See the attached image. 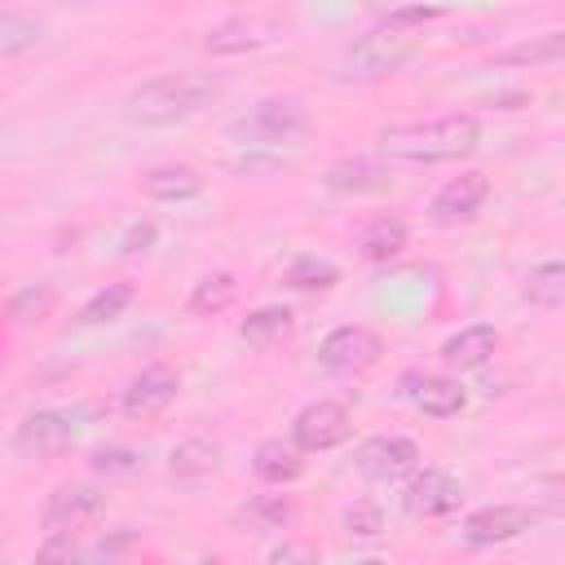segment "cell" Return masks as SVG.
I'll use <instances>...</instances> for the list:
<instances>
[{"label": "cell", "mask_w": 565, "mask_h": 565, "mask_svg": "<svg viewBox=\"0 0 565 565\" xmlns=\"http://www.w3.org/2000/svg\"><path fill=\"white\" fill-rule=\"evenodd\" d=\"M106 512V494L102 490H93V486H57L53 494H49V503H44V525L57 534H66V530H79V525H88V521H97Z\"/></svg>", "instance_id": "cell-14"}, {"label": "cell", "mask_w": 565, "mask_h": 565, "mask_svg": "<svg viewBox=\"0 0 565 565\" xmlns=\"http://www.w3.org/2000/svg\"><path fill=\"white\" fill-rule=\"evenodd\" d=\"M415 468H419V446L411 437L380 433V437H366L358 446V472L371 477V481H402Z\"/></svg>", "instance_id": "cell-10"}, {"label": "cell", "mask_w": 565, "mask_h": 565, "mask_svg": "<svg viewBox=\"0 0 565 565\" xmlns=\"http://www.w3.org/2000/svg\"><path fill=\"white\" fill-rule=\"evenodd\" d=\"M340 282V269L331 260H318V256H296L287 265V287L296 291H327Z\"/></svg>", "instance_id": "cell-28"}, {"label": "cell", "mask_w": 565, "mask_h": 565, "mask_svg": "<svg viewBox=\"0 0 565 565\" xmlns=\"http://www.w3.org/2000/svg\"><path fill=\"white\" fill-rule=\"evenodd\" d=\"M494 349H499V331L490 322H472L441 340V362L455 371H472V366H486L494 358Z\"/></svg>", "instance_id": "cell-16"}, {"label": "cell", "mask_w": 565, "mask_h": 565, "mask_svg": "<svg viewBox=\"0 0 565 565\" xmlns=\"http://www.w3.org/2000/svg\"><path fill=\"white\" fill-rule=\"evenodd\" d=\"M296 335V313L287 309V305H260V309H252L243 322H238V340L247 344V349H278L282 340H291Z\"/></svg>", "instance_id": "cell-18"}, {"label": "cell", "mask_w": 565, "mask_h": 565, "mask_svg": "<svg viewBox=\"0 0 565 565\" xmlns=\"http://www.w3.org/2000/svg\"><path fill=\"white\" fill-rule=\"evenodd\" d=\"M137 185H141V194L154 199V203H185V199H199V194H203V177H199L190 163H159V168H146Z\"/></svg>", "instance_id": "cell-17"}, {"label": "cell", "mask_w": 565, "mask_h": 565, "mask_svg": "<svg viewBox=\"0 0 565 565\" xmlns=\"http://www.w3.org/2000/svg\"><path fill=\"white\" fill-rule=\"evenodd\" d=\"M49 305H53V291H49V287H26L22 296H13L9 313H13L18 322H31V318H44Z\"/></svg>", "instance_id": "cell-34"}, {"label": "cell", "mask_w": 565, "mask_h": 565, "mask_svg": "<svg viewBox=\"0 0 565 565\" xmlns=\"http://www.w3.org/2000/svg\"><path fill=\"white\" fill-rule=\"evenodd\" d=\"M216 468H221V446L207 441V437H185V441H177L172 455H168V472H172L177 481H203V477H212Z\"/></svg>", "instance_id": "cell-20"}, {"label": "cell", "mask_w": 565, "mask_h": 565, "mask_svg": "<svg viewBox=\"0 0 565 565\" xmlns=\"http://www.w3.org/2000/svg\"><path fill=\"white\" fill-rule=\"evenodd\" d=\"M35 565H84V552H79V543L71 539V534H49L44 543H40V552H35Z\"/></svg>", "instance_id": "cell-31"}, {"label": "cell", "mask_w": 565, "mask_h": 565, "mask_svg": "<svg viewBox=\"0 0 565 565\" xmlns=\"http://www.w3.org/2000/svg\"><path fill=\"white\" fill-rule=\"evenodd\" d=\"M349 433H353V419H349V411H344L340 402H331V397L309 402V406L296 411V419H291V446H296L300 455H305V450H331V446H340Z\"/></svg>", "instance_id": "cell-6"}, {"label": "cell", "mask_w": 565, "mask_h": 565, "mask_svg": "<svg viewBox=\"0 0 565 565\" xmlns=\"http://www.w3.org/2000/svg\"><path fill=\"white\" fill-rule=\"evenodd\" d=\"M477 141H481V124L468 110H450L415 124H388L380 132V150L402 163H446V159L472 154Z\"/></svg>", "instance_id": "cell-1"}, {"label": "cell", "mask_w": 565, "mask_h": 565, "mask_svg": "<svg viewBox=\"0 0 565 565\" xmlns=\"http://www.w3.org/2000/svg\"><path fill=\"white\" fill-rule=\"evenodd\" d=\"M177 388H181V375H177L172 366H163V362H150V366H141V371L124 384L119 411H124L128 419H154V415H163V411L172 406Z\"/></svg>", "instance_id": "cell-5"}, {"label": "cell", "mask_w": 565, "mask_h": 565, "mask_svg": "<svg viewBox=\"0 0 565 565\" xmlns=\"http://www.w3.org/2000/svg\"><path fill=\"white\" fill-rule=\"evenodd\" d=\"M44 40V18L26 13V9H9L0 13V57H18L26 49H35Z\"/></svg>", "instance_id": "cell-23"}, {"label": "cell", "mask_w": 565, "mask_h": 565, "mask_svg": "<svg viewBox=\"0 0 565 565\" xmlns=\"http://www.w3.org/2000/svg\"><path fill=\"white\" fill-rule=\"evenodd\" d=\"M486 194H490V181H486L481 172H459V177H450V181H446V185L433 194L428 216H433L437 225H459V221H472V216L481 212Z\"/></svg>", "instance_id": "cell-13"}, {"label": "cell", "mask_w": 565, "mask_h": 565, "mask_svg": "<svg viewBox=\"0 0 565 565\" xmlns=\"http://www.w3.org/2000/svg\"><path fill=\"white\" fill-rule=\"evenodd\" d=\"M362 565H384V561H362Z\"/></svg>", "instance_id": "cell-37"}, {"label": "cell", "mask_w": 565, "mask_h": 565, "mask_svg": "<svg viewBox=\"0 0 565 565\" xmlns=\"http://www.w3.org/2000/svg\"><path fill=\"white\" fill-rule=\"evenodd\" d=\"M565 53V35L561 31H547L539 40H525V44H512L508 53H499V62H516V66H543V62H556Z\"/></svg>", "instance_id": "cell-29"}, {"label": "cell", "mask_w": 565, "mask_h": 565, "mask_svg": "<svg viewBox=\"0 0 565 565\" xmlns=\"http://www.w3.org/2000/svg\"><path fill=\"white\" fill-rule=\"evenodd\" d=\"M88 468H93V472H106V477H128V472L141 468V455L128 450V446H97V450L88 455Z\"/></svg>", "instance_id": "cell-30"}, {"label": "cell", "mask_w": 565, "mask_h": 565, "mask_svg": "<svg viewBox=\"0 0 565 565\" xmlns=\"http://www.w3.org/2000/svg\"><path fill=\"white\" fill-rule=\"evenodd\" d=\"M291 516H296V503L287 494H256L238 508V521L247 530H282Z\"/></svg>", "instance_id": "cell-25"}, {"label": "cell", "mask_w": 565, "mask_h": 565, "mask_svg": "<svg viewBox=\"0 0 565 565\" xmlns=\"http://www.w3.org/2000/svg\"><path fill=\"white\" fill-rule=\"evenodd\" d=\"M225 132L238 146H296L309 132V110L300 97H260Z\"/></svg>", "instance_id": "cell-3"}, {"label": "cell", "mask_w": 565, "mask_h": 565, "mask_svg": "<svg viewBox=\"0 0 565 565\" xmlns=\"http://www.w3.org/2000/svg\"><path fill=\"white\" fill-rule=\"evenodd\" d=\"M459 499H463V486L441 468H415L402 490V503L415 516H446L459 508Z\"/></svg>", "instance_id": "cell-12"}, {"label": "cell", "mask_w": 565, "mask_h": 565, "mask_svg": "<svg viewBox=\"0 0 565 565\" xmlns=\"http://www.w3.org/2000/svg\"><path fill=\"white\" fill-rule=\"evenodd\" d=\"M344 530L358 539H375L384 530V512L375 503H353V508H344Z\"/></svg>", "instance_id": "cell-32"}, {"label": "cell", "mask_w": 565, "mask_h": 565, "mask_svg": "<svg viewBox=\"0 0 565 565\" xmlns=\"http://www.w3.org/2000/svg\"><path fill=\"white\" fill-rule=\"evenodd\" d=\"M154 238H159L154 221H132L119 247H124V256H137V252H150V247H154Z\"/></svg>", "instance_id": "cell-35"}, {"label": "cell", "mask_w": 565, "mask_h": 565, "mask_svg": "<svg viewBox=\"0 0 565 565\" xmlns=\"http://www.w3.org/2000/svg\"><path fill=\"white\" fill-rule=\"evenodd\" d=\"M525 300L539 309H561L565 305V265L561 260H543L525 274Z\"/></svg>", "instance_id": "cell-24"}, {"label": "cell", "mask_w": 565, "mask_h": 565, "mask_svg": "<svg viewBox=\"0 0 565 565\" xmlns=\"http://www.w3.org/2000/svg\"><path fill=\"white\" fill-rule=\"evenodd\" d=\"M216 93L221 84L212 75H159V79L137 84L124 97V115L132 124H181L199 115L203 106H212Z\"/></svg>", "instance_id": "cell-2"}, {"label": "cell", "mask_w": 565, "mask_h": 565, "mask_svg": "<svg viewBox=\"0 0 565 565\" xmlns=\"http://www.w3.org/2000/svg\"><path fill=\"white\" fill-rule=\"evenodd\" d=\"M234 296H238L234 274H207V278H199V282H194V291H190V313L212 318V313L230 309V305H234Z\"/></svg>", "instance_id": "cell-26"}, {"label": "cell", "mask_w": 565, "mask_h": 565, "mask_svg": "<svg viewBox=\"0 0 565 565\" xmlns=\"http://www.w3.org/2000/svg\"><path fill=\"white\" fill-rule=\"evenodd\" d=\"M415 44H419L415 31L375 22L371 31H362V35L340 53V71H344L349 79H380V75H393L397 66L411 62Z\"/></svg>", "instance_id": "cell-4"}, {"label": "cell", "mask_w": 565, "mask_h": 565, "mask_svg": "<svg viewBox=\"0 0 565 565\" xmlns=\"http://www.w3.org/2000/svg\"><path fill=\"white\" fill-rule=\"evenodd\" d=\"M252 472H256L265 486H287V481H296V477L305 472V459H300V450H296L291 441L269 437V441L256 446V455H252Z\"/></svg>", "instance_id": "cell-19"}, {"label": "cell", "mask_w": 565, "mask_h": 565, "mask_svg": "<svg viewBox=\"0 0 565 565\" xmlns=\"http://www.w3.org/2000/svg\"><path fill=\"white\" fill-rule=\"evenodd\" d=\"M322 185L331 194H380V190L393 185V172L371 154H344V159L327 163Z\"/></svg>", "instance_id": "cell-15"}, {"label": "cell", "mask_w": 565, "mask_h": 565, "mask_svg": "<svg viewBox=\"0 0 565 565\" xmlns=\"http://www.w3.org/2000/svg\"><path fill=\"white\" fill-rule=\"evenodd\" d=\"M71 446H75V419L62 411H31L13 433V450L26 459H57Z\"/></svg>", "instance_id": "cell-8"}, {"label": "cell", "mask_w": 565, "mask_h": 565, "mask_svg": "<svg viewBox=\"0 0 565 565\" xmlns=\"http://www.w3.org/2000/svg\"><path fill=\"white\" fill-rule=\"evenodd\" d=\"M406 243H411V230H406V221H397V216H380V221H371V225L358 234V252H362L366 260H393V256L406 252Z\"/></svg>", "instance_id": "cell-22"}, {"label": "cell", "mask_w": 565, "mask_h": 565, "mask_svg": "<svg viewBox=\"0 0 565 565\" xmlns=\"http://www.w3.org/2000/svg\"><path fill=\"white\" fill-rule=\"evenodd\" d=\"M380 353H384V340L371 327H358V322L327 331L322 344H318V362L327 371H366V366L380 362Z\"/></svg>", "instance_id": "cell-9"}, {"label": "cell", "mask_w": 565, "mask_h": 565, "mask_svg": "<svg viewBox=\"0 0 565 565\" xmlns=\"http://www.w3.org/2000/svg\"><path fill=\"white\" fill-rule=\"evenodd\" d=\"M411 397H415V406H419L424 415H433V419H450V415H459V411L468 406L463 384L450 380V375H424L419 388H411Z\"/></svg>", "instance_id": "cell-21"}, {"label": "cell", "mask_w": 565, "mask_h": 565, "mask_svg": "<svg viewBox=\"0 0 565 565\" xmlns=\"http://www.w3.org/2000/svg\"><path fill=\"white\" fill-rule=\"evenodd\" d=\"M269 565H313V556H309V552H291V547H287V552H278Z\"/></svg>", "instance_id": "cell-36"}, {"label": "cell", "mask_w": 565, "mask_h": 565, "mask_svg": "<svg viewBox=\"0 0 565 565\" xmlns=\"http://www.w3.org/2000/svg\"><path fill=\"white\" fill-rule=\"evenodd\" d=\"M534 521H539V512L525 508V503H490V508H477V512L463 516L459 539L468 547H494V543H508V539L525 534Z\"/></svg>", "instance_id": "cell-7"}, {"label": "cell", "mask_w": 565, "mask_h": 565, "mask_svg": "<svg viewBox=\"0 0 565 565\" xmlns=\"http://www.w3.org/2000/svg\"><path fill=\"white\" fill-rule=\"evenodd\" d=\"M446 9H437V4H402V9H388L380 22H388V26H402V31H415V26H424V22H437Z\"/></svg>", "instance_id": "cell-33"}, {"label": "cell", "mask_w": 565, "mask_h": 565, "mask_svg": "<svg viewBox=\"0 0 565 565\" xmlns=\"http://www.w3.org/2000/svg\"><path fill=\"white\" fill-rule=\"evenodd\" d=\"M278 35V22L265 18V13H230L221 18L207 35H203V49L212 57H234V53H252L260 44H269Z\"/></svg>", "instance_id": "cell-11"}, {"label": "cell", "mask_w": 565, "mask_h": 565, "mask_svg": "<svg viewBox=\"0 0 565 565\" xmlns=\"http://www.w3.org/2000/svg\"><path fill=\"white\" fill-rule=\"evenodd\" d=\"M132 305V287L128 282H110V287H102V291H93L88 300H84V309H79V322L84 327H102V322H115L124 309Z\"/></svg>", "instance_id": "cell-27"}]
</instances>
